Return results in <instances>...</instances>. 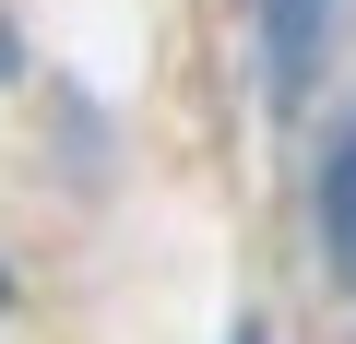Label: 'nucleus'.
<instances>
[{"instance_id":"f03ea898","label":"nucleus","mask_w":356,"mask_h":344,"mask_svg":"<svg viewBox=\"0 0 356 344\" xmlns=\"http://www.w3.org/2000/svg\"><path fill=\"white\" fill-rule=\"evenodd\" d=\"M321 249H332V273L356 285V119H344L332 154H321Z\"/></svg>"},{"instance_id":"20e7f679","label":"nucleus","mask_w":356,"mask_h":344,"mask_svg":"<svg viewBox=\"0 0 356 344\" xmlns=\"http://www.w3.org/2000/svg\"><path fill=\"white\" fill-rule=\"evenodd\" d=\"M238 344H273V332H261V320H238Z\"/></svg>"},{"instance_id":"39448f33","label":"nucleus","mask_w":356,"mask_h":344,"mask_svg":"<svg viewBox=\"0 0 356 344\" xmlns=\"http://www.w3.org/2000/svg\"><path fill=\"white\" fill-rule=\"evenodd\" d=\"M0 309H13V261H0Z\"/></svg>"},{"instance_id":"f257e3e1","label":"nucleus","mask_w":356,"mask_h":344,"mask_svg":"<svg viewBox=\"0 0 356 344\" xmlns=\"http://www.w3.org/2000/svg\"><path fill=\"white\" fill-rule=\"evenodd\" d=\"M321 36H332V0H261V83H273V107H297V95H309Z\"/></svg>"},{"instance_id":"7ed1b4c3","label":"nucleus","mask_w":356,"mask_h":344,"mask_svg":"<svg viewBox=\"0 0 356 344\" xmlns=\"http://www.w3.org/2000/svg\"><path fill=\"white\" fill-rule=\"evenodd\" d=\"M24 72V36H13V13H0V83H13Z\"/></svg>"}]
</instances>
